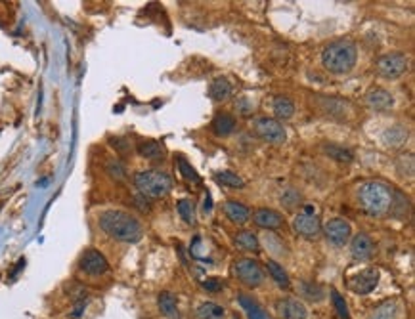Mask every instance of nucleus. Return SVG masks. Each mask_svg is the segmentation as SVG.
<instances>
[{"instance_id": "f257e3e1", "label": "nucleus", "mask_w": 415, "mask_h": 319, "mask_svg": "<svg viewBox=\"0 0 415 319\" xmlns=\"http://www.w3.org/2000/svg\"><path fill=\"white\" fill-rule=\"evenodd\" d=\"M358 201L365 214H370L372 218H383V216L390 214L394 190L385 182H363L358 188Z\"/></svg>"}, {"instance_id": "f03ea898", "label": "nucleus", "mask_w": 415, "mask_h": 319, "mask_svg": "<svg viewBox=\"0 0 415 319\" xmlns=\"http://www.w3.org/2000/svg\"><path fill=\"white\" fill-rule=\"evenodd\" d=\"M100 228L109 237L123 243L140 241L144 233L138 220L123 210H105L104 214L100 216Z\"/></svg>"}, {"instance_id": "7ed1b4c3", "label": "nucleus", "mask_w": 415, "mask_h": 319, "mask_svg": "<svg viewBox=\"0 0 415 319\" xmlns=\"http://www.w3.org/2000/svg\"><path fill=\"white\" fill-rule=\"evenodd\" d=\"M358 50L356 44L348 38H341L328 44L321 52V65L333 75H346L354 69Z\"/></svg>"}, {"instance_id": "20e7f679", "label": "nucleus", "mask_w": 415, "mask_h": 319, "mask_svg": "<svg viewBox=\"0 0 415 319\" xmlns=\"http://www.w3.org/2000/svg\"><path fill=\"white\" fill-rule=\"evenodd\" d=\"M134 186L144 197H164L169 191L173 190V180L171 176L163 170H142L134 176Z\"/></svg>"}, {"instance_id": "39448f33", "label": "nucleus", "mask_w": 415, "mask_h": 319, "mask_svg": "<svg viewBox=\"0 0 415 319\" xmlns=\"http://www.w3.org/2000/svg\"><path fill=\"white\" fill-rule=\"evenodd\" d=\"M293 228L295 232L299 233L301 237H304V239H318L321 233L320 218L316 216L312 207H304V210H301L299 214L295 216Z\"/></svg>"}, {"instance_id": "423d86ee", "label": "nucleus", "mask_w": 415, "mask_h": 319, "mask_svg": "<svg viewBox=\"0 0 415 319\" xmlns=\"http://www.w3.org/2000/svg\"><path fill=\"white\" fill-rule=\"evenodd\" d=\"M234 274L235 277L242 281L245 287H259L264 281V274L262 267L259 266V262H255L251 258H240L234 262Z\"/></svg>"}, {"instance_id": "0eeeda50", "label": "nucleus", "mask_w": 415, "mask_h": 319, "mask_svg": "<svg viewBox=\"0 0 415 319\" xmlns=\"http://www.w3.org/2000/svg\"><path fill=\"white\" fill-rule=\"evenodd\" d=\"M407 69V58L400 52H390L377 60V73L385 78L402 77Z\"/></svg>"}, {"instance_id": "6e6552de", "label": "nucleus", "mask_w": 415, "mask_h": 319, "mask_svg": "<svg viewBox=\"0 0 415 319\" xmlns=\"http://www.w3.org/2000/svg\"><path fill=\"white\" fill-rule=\"evenodd\" d=\"M255 130L260 138L268 144H284L287 140V132L284 129V124L276 119H270V117H260L255 122Z\"/></svg>"}, {"instance_id": "1a4fd4ad", "label": "nucleus", "mask_w": 415, "mask_h": 319, "mask_svg": "<svg viewBox=\"0 0 415 319\" xmlns=\"http://www.w3.org/2000/svg\"><path fill=\"white\" fill-rule=\"evenodd\" d=\"M78 267L87 274V276H104L105 272L109 270L107 258L100 250L88 249L83 252V256L78 260Z\"/></svg>"}, {"instance_id": "9d476101", "label": "nucleus", "mask_w": 415, "mask_h": 319, "mask_svg": "<svg viewBox=\"0 0 415 319\" xmlns=\"http://www.w3.org/2000/svg\"><path fill=\"white\" fill-rule=\"evenodd\" d=\"M350 233H352L350 224L343 218H333V220H329L328 224L323 226V235L335 247H345L348 239H350Z\"/></svg>"}, {"instance_id": "9b49d317", "label": "nucleus", "mask_w": 415, "mask_h": 319, "mask_svg": "<svg viewBox=\"0 0 415 319\" xmlns=\"http://www.w3.org/2000/svg\"><path fill=\"white\" fill-rule=\"evenodd\" d=\"M377 283H379V272L370 267V270H363L358 276L352 277L348 287H350V291L354 294H362L363 296V294L372 293L373 289L377 287Z\"/></svg>"}, {"instance_id": "f8f14e48", "label": "nucleus", "mask_w": 415, "mask_h": 319, "mask_svg": "<svg viewBox=\"0 0 415 319\" xmlns=\"http://www.w3.org/2000/svg\"><path fill=\"white\" fill-rule=\"evenodd\" d=\"M365 104H368V107L373 109V111H389L390 107L394 105V98H392V94H390L389 90L375 87L368 90V94H365Z\"/></svg>"}, {"instance_id": "ddd939ff", "label": "nucleus", "mask_w": 415, "mask_h": 319, "mask_svg": "<svg viewBox=\"0 0 415 319\" xmlns=\"http://www.w3.org/2000/svg\"><path fill=\"white\" fill-rule=\"evenodd\" d=\"M253 220L259 228H264V230H279L284 226V218L277 210H272V208H257L253 212Z\"/></svg>"}, {"instance_id": "4468645a", "label": "nucleus", "mask_w": 415, "mask_h": 319, "mask_svg": "<svg viewBox=\"0 0 415 319\" xmlns=\"http://www.w3.org/2000/svg\"><path fill=\"white\" fill-rule=\"evenodd\" d=\"M276 308L279 316L286 319H306V308L303 302L295 300V298H284V300L276 302Z\"/></svg>"}, {"instance_id": "2eb2a0df", "label": "nucleus", "mask_w": 415, "mask_h": 319, "mask_svg": "<svg viewBox=\"0 0 415 319\" xmlns=\"http://www.w3.org/2000/svg\"><path fill=\"white\" fill-rule=\"evenodd\" d=\"M350 252H352V258L354 260H370L373 254V243L372 239L365 235V233H358L354 235V239L350 243Z\"/></svg>"}, {"instance_id": "dca6fc26", "label": "nucleus", "mask_w": 415, "mask_h": 319, "mask_svg": "<svg viewBox=\"0 0 415 319\" xmlns=\"http://www.w3.org/2000/svg\"><path fill=\"white\" fill-rule=\"evenodd\" d=\"M224 212L235 224H245V222L249 220V216H251L249 208L245 207V205H242L240 201H226Z\"/></svg>"}, {"instance_id": "f3484780", "label": "nucleus", "mask_w": 415, "mask_h": 319, "mask_svg": "<svg viewBox=\"0 0 415 319\" xmlns=\"http://www.w3.org/2000/svg\"><path fill=\"white\" fill-rule=\"evenodd\" d=\"M157 304H159V310L163 314L167 319H180V311H178V304H176V298L173 296V293H161L159 298H157Z\"/></svg>"}, {"instance_id": "a211bd4d", "label": "nucleus", "mask_w": 415, "mask_h": 319, "mask_svg": "<svg viewBox=\"0 0 415 319\" xmlns=\"http://www.w3.org/2000/svg\"><path fill=\"white\" fill-rule=\"evenodd\" d=\"M209 94H211V98H213L215 102H226V100L232 96V85H230V80L224 77L215 78V80L211 82Z\"/></svg>"}, {"instance_id": "6ab92c4d", "label": "nucleus", "mask_w": 415, "mask_h": 319, "mask_svg": "<svg viewBox=\"0 0 415 319\" xmlns=\"http://www.w3.org/2000/svg\"><path fill=\"white\" fill-rule=\"evenodd\" d=\"M138 153L144 159H149V161H163L164 159V149L159 142H153V140H147V142H140L138 144Z\"/></svg>"}, {"instance_id": "aec40b11", "label": "nucleus", "mask_w": 415, "mask_h": 319, "mask_svg": "<svg viewBox=\"0 0 415 319\" xmlns=\"http://www.w3.org/2000/svg\"><path fill=\"white\" fill-rule=\"evenodd\" d=\"M235 129V119L232 115H228V113H220L215 117V121H213V132L217 134V136H228V134H232Z\"/></svg>"}, {"instance_id": "412c9836", "label": "nucleus", "mask_w": 415, "mask_h": 319, "mask_svg": "<svg viewBox=\"0 0 415 319\" xmlns=\"http://www.w3.org/2000/svg\"><path fill=\"white\" fill-rule=\"evenodd\" d=\"M215 182L224 186V188H232V190H243L245 188V180L240 174L232 173V170H220L215 174Z\"/></svg>"}, {"instance_id": "4be33fe9", "label": "nucleus", "mask_w": 415, "mask_h": 319, "mask_svg": "<svg viewBox=\"0 0 415 319\" xmlns=\"http://www.w3.org/2000/svg\"><path fill=\"white\" fill-rule=\"evenodd\" d=\"M274 113H276L277 119L287 121L295 115V104L287 96H276L274 98Z\"/></svg>"}, {"instance_id": "5701e85b", "label": "nucleus", "mask_w": 415, "mask_h": 319, "mask_svg": "<svg viewBox=\"0 0 415 319\" xmlns=\"http://www.w3.org/2000/svg\"><path fill=\"white\" fill-rule=\"evenodd\" d=\"M235 245H237V249L247 250V252H259L260 250L259 237L253 232H247V230L235 235Z\"/></svg>"}, {"instance_id": "b1692460", "label": "nucleus", "mask_w": 415, "mask_h": 319, "mask_svg": "<svg viewBox=\"0 0 415 319\" xmlns=\"http://www.w3.org/2000/svg\"><path fill=\"white\" fill-rule=\"evenodd\" d=\"M240 304H242V308L247 314V318L249 319H270L268 314L262 310L259 306V302L253 300L251 296H247V294H242L240 296Z\"/></svg>"}, {"instance_id": "393cba45", "label": "nucleus", "mask_w": 415, "mask_h": 319, "mask_svg": "<svg viewBox=\"0 0 415 319\" xmlns=\"http://www.w3.org/2000/svg\"><path fill=\"white\" fill-rule=\"evenodd\" d=\"M407 140V130L404 126H390L385 134H383V142L389 147H400Z\"/></svg>"}, {"instance_id": "a878e982", "label": "nucleus", "mask_w": 415, "mask_h": 319, "mask_svg": "<svg viewBox=\"0 0 415 319\" xmlns=\"http://www.w3.org/2000/svg\"><path fill=\"white\" fill-rule=\"evenodd\" d=\"M321 149H323L326 155H329L331 159H335V161H339V163H352V159H354L352 151H348V149L337 146V144H323Z\"/></svg>"}, {"instance_id": "bb28decb", "label": "nucleus", "mask_w": 415, "mask_h": 319, "mask_svg": "<svg viewBox=\"0 0 415 319\" xmlns=\"http://www.w3.org/2000/svg\"><path fill=\"white\" fill-rule=\"evenodd\" d=\"M198 319H224V308L215 302H203L198 308Z\"/></svg>"}, {"instance_id": "cd10ccee", "label": "nucleus", "mask_w": 415, "mask_h": 319, "mask_svg": "<svg viewBox=\"0 0 415 319\" xmlns=\"http://www.w3.org/2000/svg\"><path fill=\"white\" fill-rule=\"evenodd\" d=\"M266 267H268L270 277H272V279L276 281V285L284 287V289H287V287L291 285V281H289V276H287V272L284 270V266H279V264H277V262H274V260H268Z\"/></svg>"}, {"instance_id": "c85d7f7f", "label": "nucleus", "mask_w": 415, "mask_h": 319, "mask_svg": "<svg viewBox=\"0 0 415 319\" xmlns=\"http://www.w3.org/2000/svg\"><path fill=\"white\" fill-rule=\"evenodd\" d=\"M396 302L394 300H387L379 304L372 314V319H396Z\"/></svg>"}, {"instance_id": "c756f323", "label": "nucleus", "mask_w": 415, "mask_h": 319, "mask_svg": "<svg viewBox=\"0 0 415 319\" xmlns=\"http://www.w3.org/2000/svg\"><path fill=\"white\" fill-rule=\"evenodd\" d=\"M301 293H303L304 298H308L312 302H320L323 298V289H321L320 285L308 283V281L301 283Z\"/></svg>"}, {"instance_id": "7c9ffc66", "label": "nucleus", "mask_w": 415, "mask_h": 319, "mask_svg": "<svg viewBox=\"0 0 415 319\" xmlns=\"http://www.w3.org/2000/svg\"><path fill=\"white\" fill-rule=\"evenodd\" d=\"M331 300H333V306H335V310H337L339 318L350 319V314H348V306H346L345 298H343L341 293L335 291V289H331Z\"/></svg>"}, {"instance_id": "2f4dec72", "label": "nucleus", "mask_w": 415, "mask_h": 319, "mask_svg": "<svg viewBox=\"0 0 415 319\" xmlns=\"http://www.w3.org/2000/svg\"><path fill=\"white\" fill-rule=\"evenodd\" d=\"M178 212L184 218L186 224H195V212H193V203L188 199H182L178 203Z\"/></svg>"}, {"instance_id": "473e14b6", "label": "nucleus", "mask_w": 415, "mask_h": 319, "mask_svg": "<svg viewBox=\"0 0 415 319\" xmlns=\"http://www.w3.org/2000/svg\"><path fill=\"white\" fill-rule=\"evenodd\" d=\"M396 168H398V173L402 174V176H414V155H400L398 157V161H396Z\"/></svg>"}, {"instance_id": "72a5a7b5", "label": "nucleus", "mask_w": 415, "mask_h": 319, "mask_svg": "<svg viewBox=\"0 0 415 319\" xmlns=\"http://www.w3.org/2000/svg\"><path fill=\"white\" fill-rule=\"evenodd\" d=\"M178 168H180L182 176H184L186 180L193 182V184H199V174L195 173V168H193V166H191V164L188 163V161H186L184 157H180V159H178Z\"/></svg>"}, {"instance_id": "f704fd0d", "label": "nucleus", "mask_w": 415, "mask_h": 319, "mask_svg": "<svg viewBox=\"0 0 415 319\" xmlns=\"http://www.w3.org/2000/svg\"><path fill=\"white\" fill-rule=\"evenodd\" d=\"M107 173L111 178L115 180H125V176H127V170H125V164L121 161H117V159H113L107 163Z\"/></svg>"}, {"instance_id": "c9c22d12", "label": "nucleus", "mask_w": 415, "mask_h": 319, "mask_svg": "<svg viewBox=\"0 0 415 319\" xmlns=\"http://www.w3.org/2000/svg\"><path fill=\"white\" fill-rule=\"evenodd\" d=\"M299 201H301V193L295 190H287L286 193H284V197H281V203H284L287 208H291L293 205H297Z\"/></svg>"}, {"instance_id": "e433bc0d", "label": "nucleus", "mask_w": 415, "mask_h": 319, "mask_svg": "<svg viewBox=\"0 0 415 319\" xmlns=\"http://www.w3.org/2000/svg\"><path fill=\"white\" fill-rule=\"evenodd\" d=\"M111 146L117 147L119 151H127V149H129V142H127V140H121V138H113Z\"/></svg>"}, {"instance_id": "4c0bfd02", "label": "nucleus", "mask_w": 415, "mask_h": 319, "mask_svg": "<svg viewBox=\"0 0 415 319\" xmlns=\"http://www.w3.org/2000/svg\"><path fill=\"white\" fill-rule=\"evenodd\" d=\"M203 287H205L207 291H220V289H222V285L218 283L217 279H207V281L203 283Z\"/></svg>"}, {"instance_id": "58836bf2", "label": "nucleus", "mask_w": 415, "mask_h": 319, "mask_svg": "<svg viewBox=\"0 0 415 319\" xmlns=\"http://www.w3.org/2000/svg\"><path fill=\"white\" fill-rule=\"evenodd\" d=\"M0 208H2V203H0Z\"/></svg>"}, {"instance_id": "ea45409f", "label": "nucleus", "mask_w": 415, "mask_h": 319, "mask_svg": "<svg viewBox=\"0 0 415 319\" xmlns=\"http://www.w3.org/2000/svg\"><path fill=\"white\" fill-rule=\"evenodd\" d=\"M234 319H237V318H234Z\"/></svg>"}]
</instances>
